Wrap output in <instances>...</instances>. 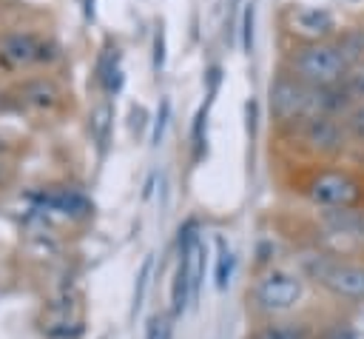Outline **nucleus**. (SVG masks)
I'll use <instances>...</instances> for the list:
<instances>
[{
  "instance_id": "f257e3e1",
  "label": "nucleus",
  "mask_w": 364,
  "mask_h": 339,
  "mask_svg": "<svg viewBox=\"0 0 364 339\" xmlns=\"http://www.w3.org/2000/svg\"><path fill=\"white\" fill-rule=\"evenodd\" d=\"M279 142L287 145V151L301 160V165H327L341 162L350 154V140L344 131L341 117L336 114H310L299 120L293 128L276 134Z\"/></svg>"
},
{
  "instance_id": "f03ea898",
  "label": "nucleus",
  "mask_w": 364,
  "mask_h": 339,
  "mask_svg": "<svg viewBox=\"0 0 364 339\" xmlns=\"http://www.w3.org/2000/svg\"><path fill=\"white\" fill-rule=\"evenodd\" d=\"M296 191L316 211L358 208L364 205V174L341 162L304 165V171L296 177Z\"/></svg>"
},
{
  "instance_id": "7ed1b4c3",
  "label": "nucleus",
  "mask_w": 364,
  "mask_h": 339,
  "mask_svg": "<svg viewBox=\"0 0 364 339\" xmlns=\"http://www.w3.org/2000/svg\"><path fill=\"white\" fill-rule=\"evenodd\" d=\"M282 68L293 74L299 83L310 88H333L341 85L350 66L338 51L336 40L321 43H290L282 54Z\"/></svg>"
},
{
  "instance_id": "20e7f679",
  "label": "nucleus",
  "mask_w": 364,
  "mask_h": 339,
  "mask_svg": "<svg viewBox=\"0 0 364 339\" xmlns=\"http://www.w3.org/2000/svg\"><path fill=\"white\" fill-rule=\"evenodd\" d=\"M304 276L299 268L290 265H264L253 279L247 299L256 313L264 319H282L293 313L304 299Z\"/></svg>"
},
{
  "instance_id": "39448f33",
  "label": "nucleus",
  "mask_w": 364,
  "mask_h": 339,
  "mask_svg": "<svg viewBox=\"0 0 364 339\" xmlns=\"http://www.w3.org/2000/svg\"><path fill=\"white\" fill-rule=\"evenodd\" d=\"M14 100L20 103L23 111L40 117V120H60L71 114L74 108V94L65 88V83L48 71H37L20 80Z\"/></svg>"
},
{
  "instance_id": "423d86ee",
  "label": "nucleus",
  "mask_w": 364,
  "mask_h": 339,
  "mask_svg": "<svg viewBox=\"0 0 364 339\" xmlns=\"http://www.w3.org/2000/svg\"><path fill=\"white\" fill-rule=\"evenodd\" d=\"M316 245L327 248L336 256H355L353 251H364V205L358 208H336L316 211Z\"/></svg>"
},
{
  "instance_id": "0eeeda50",
  "label": "nucleus",
  "mask_w": 364,
  "mask_h": 339,
  "mask_svg": "<svg viewBox=\"0 0 364 339\" xmlns=\"http://www.w3.org/2000/svg\"><path fill=\"white\" fill-rule=\"evenodd\" d=\"M267 108H270V125L276 134L293 128L299 120L310 117V85L299 83L293 74H287L282 66L270 80L267 88Z\"/></svg>"
},
{
  "instance_id": "6e6552de",
  "label": "nucleus",
  "mask_w": 364,
  "mask_h": 339,
  "mask_svg": "<svg viewBox=\"0 0 364 339\" xmlns=\"http://www.w3.org/2000/svg\"><path fill=\"white\" fill-rule=\"evenodd\" d=\"M63 60L60 46L51 37H43L37 31H11L0 40V63L11 71L23 68H51Z\"/></svg>"
},
{
  "instance_id": "1a4fd4ad",
  "label": "nucleus",
  "mask_w": 364,
  "mask_h": 339,
  "mask_svg": "<svg viewBox=\"0 0 364 339\" xmlns=\"http://www.w3.org/2000/svg\"><path fill=\"white\" fill-rule=\"evenodd\" d=\"M282 28L290 43H321V40H333L341 26L336 14L324 6L290 3L282 11Z\"/></svg>"
},
{
  "instance_id": "9d476101",
  "label": "nucleus",
  "mask_w": 364,
  "mask_h": 339,
  "mask_svg": "<svg viewBox=\"0 0 364 339\" xmlns=\"http://www.w3.org/2000/svg\"><path fill=\"white\" fill-rule=\"evenodd\" d=\"M43 211H57L68 222H85L91 217L94 205L88 202V197L80 188L63 185V188H48L43 194Z\"/></svg>"
},
{
  "instance_id": "9b49d317",
  "label": "nucleus",
  "mask_w": 364,
  "mask_h": 339,
  "mask_svg": "<svg viewBox=\"0 0 364 339\" xmlns=\"http://www.w3.org/2000/svg\"><path fill=\"white\" fill-rule=\"evenodd\" d=\"M247 339H318V333L299 319H264Z\"/></svg>"
},
{
  "instance_id": "f8f14e48",
  "label": "nucleus",
  "mask_w": 364,
  "mask_h": 339,
  "mask_svg": "<svg viewBox=\"0 0 364 339\" xmlns=\"http://www.w3.org/2000/svg\"><path fill=\"white\" fill-rule=\"evenodd\" d=\"M191 305V273H188V259L185 254H176V268H173V282H171V313L179 316Z\"/></svg>"
},
{
  "instance_id": "ddd939ff",
  "label": "nucleus",
  "mask_w": 364,
  "mask_h": 339,
  "mask_svg": "<svg viewBox=\"0 0 364 339\" xmlns=\"http://www.w3.org/2000/svg\"><path fill=\"white\" fill-rule=\"evenodd\" d=\"M341 122L350 140V154L361 151L364 154V100H353L344 111H341Z\"/></svg>"
},
{
  "instance_id": "4468645a",
  "label": "nucleus",
  "mask_w": 364,
  "mask_h": 339,
  "mask_svg": "<svg viewBox=\"0 0 364 339\" xmlns=\"http://www.w3.org/2000/svg\"><path fill=\"white\" fill-rule=\"evenodd\" d=\"M43 333L48 339H80L82 336V319L74 313H60L57 319L46 322Z\"/></svg>"
},
{
  "instance_id": "2eb2a0df",
  "label": "nucleus",
  "mask_w": 364,
  "mask_h": 339,
  "mask_svg": "<svg viewBox=\"0 0 364 339\" xmlns=\"http://www.w3.org/2000/svg\"><path fill=\"white\" fill-rule=\"evenodd\" d=\"M233 268H236V256H233L230 245L225 239H219V254H216V288L219 291H225L230 285Z\"/></svg>"
},
{
  "instance_id": "dca6fc26",
  "label": "nucleus",
  "mask_w": 364,
  "mask_h": 339,
  "mask_svg": "<svg viewBox=\"0 0 364 339\" xmlns=\"http://www.w3.org/2000/svg\"><path fill=\"white\" fill-rule=\"evenodd\" d=\"M151 273H154V256L148 254L136 271V282H134V296H131V316L142 308V299H145V291H148V282H151Z\"/></svg>"
},
{
  "instance_id": "f3484780",
  "label": "nucleus",
  "mask_w": 364,
  "mask_h": 339,
  "mask_svg": "<svg viewBox=\"0 0 364 339\" xmlns=\"http://www.w3.org/2000/svg\"><path fill=\"white\" fill-rule=\"evenodd\" d=\"M341 91L347 94L350 103L353 100H364V60L355 63V66H350V71H347V77L341 83Z\"/></svg>"
},
{
  "instance_id": "a211bd4d",
  "label": "nucleus",
  "mask_w": 364,
  "mask_h": 339,
  "mask_svg": "<svg viewBox=\"0 0 364 339\" xmlns=\"http://www.w3.org/2000/svg\"><path fill=\"white\" fill-rule=\"evenodd\" d=\"M253 28H256V3L250 0V3H245L242 28H239V34H242V51H245V54L253 51Z\"/></svg>"
},
{
  "instance_id": "6ab92c4d",
  "label": "nucleus",
  "mask_w": 364,
  "mask_h": 339,
  "mask_svg": "<svg viewBox=\"0 0 364 339\" xmlns=\"http://www.w3.org/2000/svg\"><path fill=\"white\" fill-rule=\"evenodd\" d=\"M168 117H171V100H168V97H162V100H159V105H156L154 122H151V145H159V142H162V134H165Z\"/></svg>"
},
{
  "instance_id": "aec40b11",
  "label": "nucleus",
  "mask_w": 364,
  "mask_h": 339,
  "mask_svg": "<svg viewBox=\"0 0 364 339\" xmlns=\"http://www.w3.org/2000/svg\"><path fill=\"white\" fill-rule=\"evenodd\" d=\"M171 333H173L171 319H168V316H154V319L148 322V333H145V339H171Z\"/></svg>"
},
{
  "instance_id": "412c9836",
  "label": "nucleus",
  "mask_w": 364,
  "mask_h": 339,
  "mask_svg": "<svg viewBox=\"0 0 364 339\" xmlns=\"http://www.w3.org/2000/svg\"><path fill=\"white\" fill-rule=\"evenodd\" d=\"M162 66H165V26L159 23L154 31V71L159 74Z\"/></svg>"
},
{
  "instance_id": "4be33fe9",
  "label": "nucleus",
  "mask_w": 364,
  "mask_h": 339,
  "mask_svg": "<svg viewBox=\"0 0 364 339\" xmlns=\"http://www.w3.org/2000/svg\"><path fill=\"white\" fill-rule=\"evenodd\" d=\"M6 177H9V162H6V157H0V185L6 182Z\"/></svg>"
},
{
  "instance_id": "5701e85b",
  "label": "nucleus",
  "mask_w": 364,
  "mask_h": 339,
  "mask_svg": "<svg viewBox=\"0 0 364 339\" xmlns=\"http://www.w3.org/2000/svg\"><path fill=\"white\" fill-rule=\"evenodd\" d=\"M9 151H11V142H9V140H6L3 134H0V157H6Z\"/></svg>"
}]
</instances>
